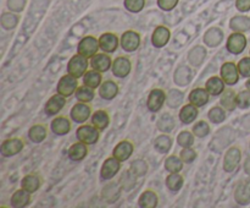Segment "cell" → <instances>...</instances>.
<instances>
[{
  "mask_svg": "<svg viewBox=\"0 0 250 208\" xmlns=\"http://www.w3.org/2000/svg\"><path fill=\"white\" fill-rule=\"evenodd\" d=\"M26 0H7V6L11 11L21 12L24 9Z\"/></svg>",
  "mask_w": 250,
  "mask_h": 208,
  "instance_id": "cell-54",
  "label": "cell"
},
{
  "mask_svg": "<svg viewBox=\"0 0 250 208\" xmlns=\"http://www.w3.org/2000/svg\"><path fill=\"white\" fill-rule=\"evenodd\" d=\"M180 157L185 163L190 164L195 161V158L198 157V153L197 151H194V149L192 148V147H185V148L180 152Z\"/></svg>",
  "mask_w": 250,
  "mask_h": 208,
  "instance_id": "cell-50",
  "label": "cell"
},
{
  "mask_svg": "<svg viewBox=\"0 0 250 208\" xmlns=\"http://www.w3.org/2000/svg\"><path fill=\"white\" fill-rule=\"evenodd\" d=\"M50 129L58 136H63V135L68 134L71 131V129H72V122L65 115H59V116H56L51 121Z\"/></svg>",
  "mask_w": 250,
  "mask_h": 208,
  "instance_id": "cell-19",
  "label": "cell"
},
{
  "mask_svg": "<svg viewBox=\"0 0 250 208\" xmlns=\"http://www.w3.org/2000/svg\"><path fill=\"white\" fill-rule=\"evenodd\" d=\"M208 116L215 124H220V122L225 121L226 119V112H225L224 107H220V105H216V107H212L211 109L208 113Z\"/></svg>",
  "mask_w": 250,
  "mask_h": 208,
  "instance_id": "cell-45",
  "label": "cell"
},
{
  "mask_svg": "<svg viewBox=\"0 0 250 208\" xmlns=\"http://www.w3.org/2000/svg\"><path fill=\"white\" fill-rule=\"evenodd\" d=\"M234 200L239 205H248L250 202V185L248 183H239L234 190Z\"/></svg>",
  "mask_w": 250,
  "mask_h": 208,
  "instance_id": "cell-33",
  "label": "cell"
},
{
  "mask_svg": "<svg viewBox=\"0 0 250 208\" xmlns=\"http://www.w3.org/2000/svg\"><path fill=\"white\" fill-rule=\"evenodd\" d=\"M76 136H77L78 141L84 142L85 144H95L100 139V130L97 129L93 124L82 125L76 131Z\"/></svg>",
  "mask_w": 250,
  "mask_h": 208,
  "instance_id": "cell-1",
  "label": "cell"
},
{
  "mask_svg": "<svg viewBox=\"0 0 250 208\" xmlns=\"http://www.w3.org/2000/svg\"><path fill=\"white\" fill-rule=\"evenodd\" d=\"M183 102V93L178 90H170L166 97V104L170 108H178Z\"/></svg>",
  "mask_w": 250,
  "mask_h": 208,
  "instance_id": "cell-44",
  "label": "cell"
},
{
  "mask_svg": "<svg viewBox=\"0 0 250 208\" xmlns=\"http://www.w3.org/2000/svg\"><path fill=\"white\" fill-rule=\"evenodd\" d=\"M205 58H207V49L203 46H194L188 54V61L194 66L202 65Z\"/></svg>",
  "mask_w": 250,
  "mask_h": 208,
  "instance_id": "cell-37",
  "label": "cell"
},
{
  "mask_svg": "<svg viewBox=\"0 0 250 208\" xmlns=\"http://www.w3.org/2000/svg\"><path fill=\"white\" fill-rule=\"evenodd\" d=\"M242 158V151L238 146H233L226 152L224 158V170L226 173H232L239 165Z\"/></svg>",
  "mask_w": 250,
  "mask_h": 208,
  "instance_id": "cell-5",
  "label": "cell"
},
{
  "mask_svg": "<svg viewBox=\"0 0 250 208\" xmlns=\"http://www.w3.org/2000/svg\"><path fill=\"white\" fill-rule=\"evenodd\" d=\"M227 50L229 53L234 54H241L242 51L246 49L247 46V38L242 32H234L227 39Z\"/></svg>",
  "mask_w": 250,
  "mask_h": 208,
  "instance_id": "cell-10",
  "label": "cell"
},
{
  "mask_svg": "<svg viewBox=\"0 0 250 208\" xmlns=\"http://www.w3.org/2000/svg\"><path fill=\"white\" fill-rule=\"evenodd\" d=\"M23 147L24 139L22 137H11V139H7L2 142L0 151H1L2 157H12L20 153L23 149Z\"/></svg>",
  "mask_w": 250,
  "mask_h": 208,
  "instance_id": "cell-7",
  "label": "cell"
},
{
  "mask_svg": "<svg viewBox=\"0 0 250 208\" xmlns=\"http://www.w3.org/2000/svg\"><path fill=\"white\" fill-rule=\"evenodd\" d=\"M65 105H66V97H63V95H61L60 93H58V94H54L53 97L49 98L44 110H45L46 115L53 116V115L59 114V113L63 109Z\"/></svg>",
  "mask_w": 250,
  "mask_h": 208,
  "instance_id": "cell-20",
  "label": "cell"
},
{
  "mask_svg": "<svg viewBox=\"0 0 250 208\" xmlns=\"http://www.w3.org/2000/svg\"><path fill=\"white\" fill-rule=\"evenodd\" d=\"M194 134H192L190 131H181L180 135L177 137V142L180 146L185 147H192L194 144Z\"/></svg>",
  "mask_w": 250,
  "mask_h": 208,
  "instance_id": "cell-49",
  "label": "cell"
},
{
  "mask_svg": "<svg viewBox=\"0 0 250 208\" xmlns=\"http://www.w3.org/2000/svg\"><path fill=\"white\" fill-rule=\"evenodd\" d=\"M205 88L210 93V95H219L225 91V81L219 76H212L207 81Z\"/></svg>",
  "mask_w": 250,
  "mask_h": 208,
  "instance_id": "cell-34",
  "label": "cell"
},
{
  "mask_svg": "<svg viewBox=\"0 0 250 208\" xmlns=\"http://www.w3.org/2000/svg\"><path fill=\"white\" fill-rule=\"evenodd\" d=\"M120 42L121 41L119 39L117 34L112 33V32H106L99 37L100 49L105 53H114L119 46Z\"/></svg>",
  "mask_w": 250,
  "mask_h": 208,
  "instance_id": "cell-17",
  "label": "cell"
},
{
  "mask_svg": "<svg viewBox=\"0 0 250 208\" xmlns=\"http://www.w3.org/2000/svg\"><path fill=\"white\" fill-rule=\"evenodd\" d=\"M92 124L94 125L97 129H99L100 131L106 129L110 124V114L107 110L105 109H99L95 113H93L92 115Z\"/></svg>",
  "mask_w": 250,
  "mask_h": 208,
  "instance_id": "cell-32",
  "label": "cell"
},
{
  "mask_svg": "<svg viewBox=\"0 0 250 208\" xmlns=\"http://www.w3.org/2000/svg\"><path fill=\"white\" fill-rule=\"evenodd\" d=\"M132 70V61L128 56L121 55L117 56L116 59L112 63V73H114L116 77L124 78L126 76L129 75Z\"/></svg>",
  "mask_w": 250,
  "mask_h": 208,
  "instance_id": "cell-9",
  "label": "cell"
},
{
  "mask_svg": "<svg viewBox=\"0 0 250 208\" xmlns=\"http://www.w3.org/2000/svg\"><path fill=\"white\" fill-rule=\"evenodd\" d=\"M134 151V144L133 142L129 141V139H122L119 143L115 146L114 151H112V156L115 158L119 159L120 162H125L132 156Z\"/></svg>",
  "mask_w": 250,
  "mask_h": 208,
  "instance_id": "cell-15",
  "label": "cell"
},
{
  "mask_svg": "<svg viewBox=\"0 0 250 208\" xmlns=\"http://www.w3.org/2000/svg\"><path fill=\"white\" fill-rule=\"evenodd\" d=\"M138 205L142 208H155L159 205V196L158 193L154 190H148L144 191L138 198Z\"/></svg>",
  "mask_w": 250,
  "mask_h": 208,
  "instance_id": "cell-26",
  "label": "cell"
},
{
  "mask_svg": "<svg viewBox=\"0 0 250 208\" xmlns=\"http://www.w3.org/2000/svg\"><path fill=\"white\" fill-rule=\"evenodd\" d=\"M220 104L225 109L229 110V112H232V110L236 109L237 94L234 92V90H232V88H225L224 92L221 93V97H220Z\"/></svg>",
  "mask_w": 250,
  "mask_h": 208,
  "instance_id": "cell-28",
  "label": "cell"
},
{
  "mask_svg": "<svg viewBox=\"0 0 250 208\" xmlns=\"http://www.w3.org/2000/svg\"><path fill=\"white\" fill-rule=\"evenodd\" d=\"M171 146H172V139L166 132L156 137L155 142H154V147L159 153H167L171 149Z\"/></svg>",
  "mask_w": 250,
  "mask_h": 208,
  "instance_id": "cell-41",
  "label": "cell"
},
{
  "mask_svg": "<svg viewBox=\"0 0 250 208\" xmlns=\"http://www.w3.org/2000/svg\"><path fill=\"white\" fill-rule=\"evenodd\" d=\"M139 46H141V34L138 32L128 29L121 36V46L124 50L131 53L137 50Z\"/></svg>",
  "mask_w": 250,
  "mask_h": 208,
  "instance_id": "cell-12",
  "label": "cell"
},
{
  "mask_svg": "<svg viewBox=\"0 0 250 208\" xmlns=\"http://www.w3.org/2000/svg\"><path fill=\"white\" fill-rule=\"evenodd\" d=\"M171 37L170 29L166 26H159L156 27L155 31L153 32V36H151V43L155 48H163L164 46L168 43Z\"/></svg>",
  "mask_w": 250,
  "mask_h": 208,
  "instance_id": "cell-21",
  "label": "cell"
},
{
  "mask_svg": "<svg viewBox=\"0 0 250 208\" xmlns=\"http://www.w3.org/2000/svg\"><path fill=\"white\" fill-rule=\"evenodd\" d=\"M198 115H199V110H198L197 105L189 103V104L183 105L182 109H181L180 120L183 124H190L197 119Z\"/></svg>",
  "mask_w": 250,
  "mask_h": 208,
  "instance_id": "cell-31",
  "label": "cell"
},
{
  "mask_svg": "<svg viewBox=\"0 0 250 208\" xmlns=\"http://www.w3.org/2000/svg\"><path fill=\"white\" fill-rule=\"evenodd\" d=\"M173 80L178 86H187L192 80V70L189 66L182 65L176 70Z\"/></svg>",
  "mask_w": 250,
  "mask_h": 208,
  "instance_id": "cell-35",
  "label": "cell"
},
{
  "mask_svg": "<svg viewBox=\"0 0 250 208\" xmlns=\"http://www.w3.org/2000/svg\"><path fill=\"white\" fill-rule=\"evenodd\" d=\"M121 191L119 181H110L102 188V198L107 203H115L121 196Z\"/></svg>",
  "mask_w": 250,
  "mask_h": 208,
  "instance_id": "cell-14",
  "label": "cell"
},
{
  "mask_svg": "<svg viewBox=\"0 0 250 208\" xmlns=\"http://www.w3.org/2000/svg\"><path fill=\"white\" fill-rule=\"evenodd\" d=\"M236 6L239 11L246 12L250 10V0H237Z\"/></svg>",
  "mask_w": 250,
  "mask_h": 208,
  "instance_id": "cell-56",
  "label": "cell"
},
{
  "mask_svg": "<svg viewBox=\"0 0 250 208\" xmlns=\"http://www.w3.org/2000/svg\"><path fill=\"white\" fill-rule=\"evenodd\" d=\"M148 163H146V161H143V159H136V161L132 162L131 166H129V169H131L138 178L146 175V174L148 173Z\"/></svg>",
  "mask_w": 250,
  "mask_h": 208,
  "instance_id": "cell-46",
  "label": "cell"
},
{
  "mask_svg": "<svg viewBox=\"0 0 250 208\" xmlns=\"http://www.w3.org/2000/svg\"><path fill=\"white\" fill-rule=\"evenodd\" d=\"M210 93L208 92L207 88L197 87L194 90L190 91L189 93V103H193L194 105H197L198 108L203 107V105L207 104L209 102Z\"/></svg>",
  "mask_w": 250,
  "mask_h": 208,
  "instance_id": "cell-27",
  "label": "cell"
},
{
  "mask_svg": "<svg viewBox=\"0 0 250 208\" xmlns=\"http://www.w3.org/2000/svg\"><path fill=\"white\" fill-rule=\"evenodd\" d=\"M120 169H121V162L112 156L105 159V162L103 163L102 169H100V176L104 180H111L119 173Z\"/></svg>",
  "mask_w": 250,
  "mask_h": 208,
  "instance_id": "cell-11",
  "label": "cell"
},
{
  "mask_svg": "<svg viewBox=\"0 0 250 208\" xmlns=\"http://www.w3.org/2000/svg\"><path fill=\"white\" fill-rule=\"evenodd\" d=\"M177 4L178 0H158L159 7L165 10V11H171L172 9H175V6Z\"/></svg>",
  "mask_w": 250,
  "mask_h": 208,
  "instance_id": "cell-55",
  "label": "cell"
},
{
  "mask_svg": "<svg viewBox=\"0 0 250 208\" xmlns=\"http://www.w3.org/2000/svg\"><path fill=\"white\" fill-rule=\"evenodd\" d=\"M222 41H224V32L219 27H211V28L205 32L204 43L208 46L215 48V46H220Z\"/></svg>",
  "mask_w": 250,
  "mask_h": 208,
  "instance_id": "cell-23",
  "label": "cell"
},
{
  "mask_svg": "<svg viewBox=\"0 0 250 208\" xmlns=\"http://www.w3.org/2000/svg\"><path fill=\"white\" fill-rule=\"evenodd\" d=\"M103 81V75L100 71L98 70H88L87 72L83 75V85H87L92 88H98L100 87Z\"/></svg>",
  "mask_w": 250,
  "mask_h": 208,
  "instance_id": "cell-36",
  "label": "cell"
},
{
  "mask_svg": "<svg viewBox=\"0 0 250 208\" xmlns=\"http://www.w3.org/2000/svg\"><path fill=\"white\" fill-rule=\"evenodd\" d=\"M29 139L34 143H41L48 136V126L45 124H36L28 130Z\"/></svg>",
  "mask_w": 250,
  "mask_h": 208,
  "instance_id": "cell-30",
  "label": "cell"
},
{
  "mask_svg": "<svg viewBox=\"0 0 250 208\" xmlns=\"http://www.w3.org/2000/svg\"><path fill=\"white\" fill-rule=\"evenodd\" d=\"M44 180L42 178V175L39 173H31V174H27L21 181V187L27 190L28 192L34 193L42 187L43 185Z\"/></svg>",
  "mask_w": 250,
  "mask_h": 208,
  "instance_id": "cell-18",
  "label": "cell"
},
{
  "mask_svg": "<svg viewBox=\"0 0 250 208\" xmlns=\"http://www.w3.org/2000/svg\"><path fill=\"white\" fill-rule=\"evenodd\" d=\"M246 86H247V90L250 91V77H249V80L246 82Z\"/></svg>",
  "mask_w": 250,
  "mask_h": 208,
  "instance_id": "cell-58",
  "label": "cell"
},
{
  "mask_svg": "<svg viewBox=\"0 0 250 208\" xmlns=\"http://www.w3.org/2000/svg\"><path fill=\"white\" fill-rule=\"evenodd\" d=\"M166 97H167V94L165 93V91L161 90V88H154V90L150 91L148 95L146 107H148L150 112H159L163 108V105L165 104Z\"/></svg>",
  "mask_w": 250,
  "mask_h": 208,
  "instance_id": "cell-8",
  "label": "cell"
},
{
  "mask_svg": "<svg viewBox=\"0 0 250 208\" xmlns=\"http://www.w3.org/2000/svg\"><path fill=\"white\" fill-rule=\"evenodd\" d=\"M77 88H78L77 77L67 73V75H63L62 77L60 78V81H59L58 83V87H56V91H58V93H60L61 95L67 98V97H71L72 94H75Z\"/></svg>",
  "mask_w": 250,
  "mask_h": 208,
  "instance_id": "cell-3",
  "label": "cell"
},
{
  "mask_svg": "<svg viewBox=\"0 0 250 208\" xmlns=\"http://www.w3.org/2000/svg\"><path fill=\"white\" fill-rule=\"evenodd\" d=\"M175 117L170 114V113H164L160 117H159L158 122H156V126L160 130L161 132H171L175 127Z\"/></svg>",
  "mask_w": 250,
  "mask_h": 208,
  "instance_id": "cell-38",
  "label": "cell"
},
{
  "mask_svg": "<svg viewBox=\"0 0 250 208\" xmlns=\"http://www.w3.org/2000/svg\"><path fill=\"white\" fill-rule=\"evenodd\" d=\"M221 78L225 81L226 85H236L239 80V70L238 65L234 64L233 61H226L224 65L221 66V71H220Z\"/></svg>",
  "mask_w": 250,
  "mask_h": 208,
  "instance_id": "cell-6",
  "label": "cell"
},
{
  "mask_svg": "<svg viewBox=\"0 0 250 208\" xmlns=\"http://www.w3.org/2000/svg\"><path fill=\"white\" fill-rule=\"evenodd\" d=\"M237 65H238L239 73H241L242 76H244V77H250V56H246V58L241 59Z\"/></svg>",
  "mask_w": 250,
  "mask_h": 208,
  "instance_id": "cell-53",
  "label": "cell"
},
{
  "mask_svg": "<svg viewBox=\"0 0 250 208\" xmlns=\"http://www.w3.org/2000/svg\"><path fill=\"white\" fill-rule=\"evenodd\" d=\"M146 0H125V6L131 12H139L143 10Z\"/></svg>",
  "mask_w": 250,
  "mask_h": 208,
  "instance_id": "cell-52",
  "label": "cell"
},
{
  "mask_svg": "<svg viewBox=\"0 0 250 208\" xmlns=\"http://www.w3.org/2000/svg\"><path fill=\"white\" fill-rule=\"evenodd\" d=\"M76 98H77L78 102H83V103H89L94 99L95 93H94V88L89 87L87 85L83 86H78L77 91H76Z\"/></svg>",
  "mask_w": 250,
  "mask_h": 208,
  "instance_id": "cell-40",
  "label": "cell"
},
{
  "mask_svg": "<svg viewBox=\"0 0 250 208\" xmlns=\"http://www.w3.org/2000/svg\"><path fill=\"white\" fill-rule=\"evenodd\" d=\"M99 48V39L95 38L94 36H85L78 43L77 51L78 54L85 56V58H92L93 55H95L98 53V49Z\"/></svg>",
  "mask_w": 250,
  "mask_h": 208,
  "instance_id": "cell-4",
  "label": "cell"
},
{
  "mask_svg": "<svg viewBox=\"0 0 250 208\" xmlns=\"http://www.w3.org/2000/svg\"><path fill=\"white\" fill-rule=\"evenodd\" d=\"M120 86L119 83L112 80H106L100 85L99 95L105 100H111L119 94Z\"/></svg>",
  "mask_w": 250,
  "mask_h": 208,
  "instance_id": "cell-22",
  "label": "cell"
},
{
  "mask_svg": "<svg viewBox=\"0 0 250 208\" xmlns=\"http://www.w3.org/2000/svg\"><path fill=\"white\" fill-rule=\"evenodd\" d=\"M229 27L234 32H247L250 29V19L247 16H234L229 21Z\"/></svg>",
  "mask_w": 250,
  "mask_h": 208,
  "instance_id": "cell-39",
  "label": "cell"
},
{
  "mask_svg": "<svg viewBox=\"0 0 250 208\" xmlns=\"http://www.w3.org/2000/svg\"><path fill=\"white\" fill-rule=\"evenodd\" d=\"M68 158L73 162H80L82 159H84L88 154V144H85L84 142L78 141L76 143H73L72 146L68 148L67 151Z\"/></svg>",
  "mask_w": 250,
  "mask_h": 208,
  "instance_id": "cell-24",
  "label": "cell"
},
{
  "mask_svg": "<svg viewBox=\"0 0 250 208\" xmlns=\"http://www.w3.org/2000/svg\"><path fill=\"white\" fill-rule=\"evenodd\" d=\"M237 107L241 109H247L250 107V91H241L237 94Z\"/></svg>",
  "mask_w": 250,
  "mask_h": 208,
  "instance_id": "cell-51",
  "label": "cell"
},
{
  "mask_svg": "<svg viewBox=\"0 0 250 208\" xmlns=\"http://www.w3.org/2000/svg\"><path fill=\"white\" fill-rule=\"evenodd\" d=\"M183 163L185 162L181 159V157H177L176 154H171L166 158L165 169L168 173H180L183 169Z\"/></svg>",
  "mask_w": 250,
  "mask_h": 208,
  "instance_id": "cell-43",
  "label": "cell"
},
{
  "mask_svg": "<svg viewBox=\"0 0 250 208\" xmlns=\"http://www.w3.org/2000/svg\"><path fill=\"white\" fill-rule=\"evenodd\" d=\"M92 107H90L88 103L80 102L77 104H75L71 109V117H72L73 121L78 122V124H82V122L87 121L88 119L92 115Z\"/></svg>",
  "mask_w": 250,
  "mask_h": 208,
  "instance_id": "cell-13",
  "label": "cell"
},
{
  "mask_svg": "<svg viewBox=\"0 0 250 208\" xmlns=\"http://www.w3.org/2000/svg\"><path fill=\"white\" fill-rule=\"evenodd\" d=\"M193 134L195 135L197 137H205L210 134V125L208 124L205 120H199L198 122H195V125L193 126L192 129Z\"/></svg>",
  "mask_w": 250,
  "mask_h": 208,
  "instance_id": "cell-48",
  "label": "cell"
},
{
  "mask_svg": "<svg viewBox=\"0 0 250 208\" xmlns=\"http://www.w3.org/2000/svg\"><path fill=\"white\" fill-rule=\"evenodd\" d=\"M20 17L17 15L11 14V12H4L1 16V26L5 29H12L19 23Z\"/></svg>",
  "mask_w": 250,
  "mask_h": 208,
  "instance_id": "cell-47",
  "label": "cell"
},
{
  "mask_svg": "<svg viewBox=\"0 0 250 208\" xmlns=\"http://www.w3.org/2000/svg\"><path fill=\"white\" fill-rule=\"evenodd\" d=\"M32 193L28 192L24 188H20L14 192V195L11 196V206L15 208H22L26 207L31 203L32 201Z\"/></svg>",
  "mask_w": 250,
  "mask_h": 208,
  "instance_id": "cell-25",
  "label": "cell"
},
{
  "mask_svg": "<svg viewBox=\"0 0 250 208\" xmlns=\"http://www.w3.org/2000/svg\"><path fill=\"white\" fill-rule=\"evenodd\" d=\"M137 180H138V176L131 169H125L119 178L120 185L125 191H131L137 185Z\"/></svg>",
  "mask_w": 250,
  "mask_h": 208,
  "instance_id": "cell-29",
  "label": "cell"
},
{
  "mask_svg": "<svg viewBox=\"0 0 250 208\" xmlns=\"http://www.w3.org/2000/svg\"><path fill=\"white\" fill-rule=\"evenodd\" d=\"M109 53H97L90 58V66L94 70L100 71V72H106L110 68H112V59L111 56L107 55Z\"/></svg>",
  "mask_w": 250,
  "mask_h": 208,
  "instance_id": "cell-16",
  "label": "cell"
},
{
  "mask_svg": "<svg viewBox=\"0 0 250 208\" xmlns=\"http://www.w3.org/2000/svg\"><path fill=\"white\" fill-rule=\"evenodd\" d=\"M244 171H246L248 175H250V157L249 158H247L246 163H244Z\"/></svg>",
  "mask_w": 250,
  "mask_h": 208,
  "instance_id": "cell-57",
  "label": "cell"
},
{
  "mask_svg": "<svg viewBox=\"0 0 250 208\" xmlns=\"http://www.w3.org/2000/svg\"><path fill=\"white\" fill-rule=\"evenodd\" d=\"M88 70V58L81 55V54H76L70 59L67 65V73L75 76V77L80 78L87 72Z\"/></svg>",
  "mask_w": 250,
  "mask_h": 208,
  "instance_id": "cell-2",
  "label": "cell"
},
{
  "mask_svg": "<svg viewBox=\"0 0 250 208\" xmlns=\"http://www.w3.org/2000/svg\"><path fill=\"white\" fill-rule=\"evenodd\" d=\"M183 183H185V179H183V176L180 173H170V175L166 178L165 181L167 188L170 191H172V192L180 191L182 188Z\"/></svg>",
  "mask_w": 250,
  "mask_h": 208,
  "instance_id": "cell-42",
  "label": "cell"
}]
</instances>
